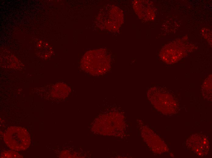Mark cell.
Wrapping results in <instances>:
<instances>
[{
    "mask_svg": "<svg viewBox=\"0 0 212 158\" xmlns=\"http://www.w3.org/2000/svg\"><path fill=\"white\" fill-rule=\"evenodd\" d=\"M82 63V67L86 72L93 75L102 74L110 67L109 55L102 50L89 51L84 55Z\"/></svg>",
    "mask_w": 212,
    "mask_h": 158,
    "instance_id": "obj_1",
    "label": "cell"
},
{
    "mask_svg": "<svg viewBox=\"0 0 212 158\" xmlns=\"http://www.w3.org/2000/svg\"><path fill=\"white\" fill-rule=\"evenodd\" d=\"M3 138L6 145L15 151L25 150L31 143L29 133L25 129L20 127H9L4 133Z\"/></svg>",
    "mask_w": 212,
    "mask_h": 158,
    "instance_id": "obj_2",
    "label": "cell"
},
{
    "mask_svg": "<svg viewBox=\"0 0 212 158\" xmlns=\"http://www.w3.org/2000/svg\"><path fill=\"white\" fill-rule=\"evenodd\" d=\"M18 153L13 150L4 151L1 154V158H22Z\"/></svg>",
    "mask_w": 212,
    "mask_h": 158,
    "instance_id": "obj_3",
    "label": "cell"
}]
</instances>
